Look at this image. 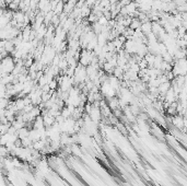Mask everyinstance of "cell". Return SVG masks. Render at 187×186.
Masks as SVG:
<instances>
[{"instance_id":"cell-9","label":"cell","mask_w":187,"mask_h":186,"mask_svg":"<svg viewBox=\"0 0 187 186\" xmlns=\"http://www.w3.org/2000/svg\"><path fill=\"white\" fill-rule=\"evenodd\" d=\"M176 11H177L178 13L187 12V3H183V5L176 6Z\"/></svg>"},{"instance_id":"cell-7","label":"cell","mask_w":187,"mask_h":186,"mask_svg":"<svg viewBox=\"0 0 187 186\" xmlns=\"http://www.w3.org/2000/svg\"><path fill=\"white\" fill-rule=\"evenodd\" d=\"M140 25H141V22L138 20L137 18H132L131 22H130V24H129V29H131V30H137V29H139L140 27Z\"/></svg>"},{"instance_id":"cell-12","label":"cell","mask_w":187,"mask_h":186,"mask_svg":"<svg viewBox=\"0 0 187 186\" xmlns=\"http://www.w3.org/2000/svg\"><path fill=\"white\" fill-rule=\"evenodd\" d=\"M116 1H120V0H116Z\"/></svg>"},{"instance_id":"cell-3","label":"cell","mask_w":187,"mask_h":186,"mask_svg":"<svg viewBox=\"0 0 187 186\" xmlns=\"http://www.w3.org/2000/svg\"><path fill=\"white\" fill-rule=\"evenodd\" d=\"M24 15H25V13H24V12H22V11L18 10V11H14V12H13V17H12V19H13V20H15L18 24H20V23L24 22Z\"/></svg>"},{"instance_id":"cell-6","label":"cell","mask_w":187,"mask_h":186,"mask_svg":"<svg viewBox=\"0 0 187 186\" xmlns=\"http://www.w3.org/2000/svg\"><path fill=\"white\" fill-rule=\"evenodd\" d=\"M20 1L21 0H12V2H10L9 5L7 6V8L11 11H18L19 10V5H20Z\"/></svg>"},{"instance_id":"cell-10","label":"cell","mask_w":187,"mask_h":186,"mask_svg":"<svg viewBox=\"0 0 187 186\" xmlns=\"http://www.w3.org/2000/svg\"><path fill=\"white\" fill-rule=\"evenodd\" d=\"M96 22L99 23L100 25H102V26H103V25H107V23H108V20L105 18L104 15H101L100 18H97V21H96Z\"/></svg>"},{"instance_id":"cell-11","label":"cell","mask_w":187,"mask_h":186,"mask_svg":"<svg viewBox=\"0 0 187 186\" xmlns=\"http://www.w3.org/2000/svg\"><path fill=\"white\" fill-rule=\"evenodd\" d=\"M97 0H84V5L89 7V8H92L93 6L95 5V2Z\"/></svg>"},{"instance_id":"cell-2","label":"cell","mask_w":187,"mask_h":186,"mask_svg":"<svg viewBox=\"0 0 187 186\" xmlns=\"http://www.w3.org/2000/svg\"><path fill=\"white\" fill-rule=\"evenodd\" d=\"M140 31H141L145 35H148L149 33L152 32V23L150 21H147V22H142L140 25Z\"/></svg>"},{"instance_id":"cell-4","label":"cell","mask_w":187,"mask_h":186,"mask_svg":"<svg viewBox=\"0 0 187 186\" xmlns=\"http://www.w3.org/2000/svg\"><path fill=\"white\" fill-rule=\"evenodd\" d=\"M17 135H18L19 139H24V138L29 137V135H30V129L26 126H24V127H22L21 129H19L18 132H17Z\"/></svg>"},{"instance_id":"cell-8","label":"cell","mask_w":187,"mask_h":186,"mask_svg":"<svg viewBox=\"0 0 187 186\" xmlns=\"http://www.w3.org/2000/svg\"><path fill=\"white\" fill-rule=\"evenodd\" d=\"M47 84H48V86H49V89L51 91H56L58 89V82H57V80H56L55 78H54L53 80H50Z\"/></svg>"},{"instance_id":"cell-5","label":"cell","mask_w":187,"mask_h":186,"mask_svg":"<svg viewBox=\"0 0 187 186\" xmlns=\"http://www.w3.org/2000/svg\"><path fill=\"white\" fill-rule=\"evenodd\" d=\"M64 7H65V2L63 1V0H59V1H58V3H57V6H56L55 10L53 11L54 14L59 15V14L63 13V12H64Z\"/></svg>"},{"instance_id":"cell-1","label":"cell","mask_w":187,"mask_h":186,"mask_svg":"<svg viewBox=\"0 0 187 186\" xmlns=\"http://www.w3.org/2000/svg\"><path fill=\"white\" fill-rule=\"evenodd\" d=\"M42 117H43V123H44V127L45 128H49L54 125V123H55V117L54 116H51V115L47 113L45 115H43Z\"/></svg>"}]
</instances>
